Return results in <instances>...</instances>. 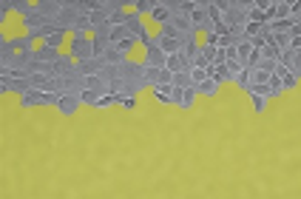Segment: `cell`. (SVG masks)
<instances>
[{
	"mask_svg": "<svg viewBox=\"0 0 301 199\" xmlns=\"http://www.w3.org/2000/svg\"><path fill=\"white\" fill-rule=\"evenodd\" d=\"M282 86H284V91H293V88H298L301 83H298V77L290 71V74H284V77H282Z\"/></svg>",
	"mask_w": 301,
	"mask_h": 199,
	"instance_id": "36",
	"label": "cell"
},
{
	"mask_svg": "<svg viewBox=\"0 0 301 199\" xmlns=\"http://www.w3.org/2000/svg\"><path fill=\"white\" fill-rule=\"evenodd\" d=\"M233 86H239L242 91H250V86H253V68H244V71L233 80Z\"/></svg>",
	"mask_w": 301,
	"mask_h": 199,
	"instance_id": "26",
	"label": "cell"
},
{
	"mask_svg": "<svg viewBox=\"0 0 301 199\" xmlns=\"http://www.w3.org/2000/svg\"><path fill=\"white\" fill-rule=\"evenodd\" d=\"M190 80H193V86H199V83H205V80H208L210 77V71H208V68H193V66H190Z\"/></svg>",
	"mask_w": 301,
	"mask_h": 199,
	"instance_id": "32",
	"label": "cell"
},
{
	"mask_svg": "<svg viewBox=\"0 0 301 199\" xmlns=\"http://www.w3.org/2000/svg\"><path fill=\"white\" fill-rule=\"evenodd\" d=\"M196 97H199L196 88H177V86H173V106H177V108H185V111L193 108Z\"/></svg>",
	"mask_w": 301,
	"mask_h": 199,
	"instance_id": "8",
	"label": "cell"
},
{
	"mask_svg": "<svg viewBox=\"0 0 301 199\" xmlns=\"http://www.w3.org/2000/svg\"><path fill=\"white\" fill-rule=\"evenodd\" d=\"M159 86H173V74H170L168 68H162V71H159Z\"/></svg>",
	"mask_w": 301,
	"mask_h": 199,
	"instance_id": "41",
	"label": "cell"
},
{
	"mask_svg": "<svg viewBox=\"0 0 301 199\" xmlns=\"http://www.w3.org/2000/svg\"><path fill=\"white\" fill-rule=\"evenodd\" d=\"M236 52H239V63H247V57H250V52H253V43H250V40H244V43H239V46H236Z\"/></svg>",
	"mask_w": 301,
	"mask_h": 199,
	"instance_id": "31",
	"label": "cell"
},
{
	"mask_svg": "<svg viewBox=\"0 0 301 199\" xmlns=\"http://www.w3.org/2000/svg\"><path fill=\"white\" fill-rule=\"evenodd\" d=\"M119 68V80L122 83H137V86H142V77H145V63H137V60H125L122 66H117ZM145 88V86H142Z\"/></svg>",
	"mask_w": 301,
	"mask_h": 199,
	"instance_id": "4",
	"label": "cell"
},
{
	"mask_svg": "<svg viewBox=\"0 0 301 199\" xmlns=\"http://www.w3.org/2000/svg\"><path fill=\"white\" fill-rule=\"evenodd\" d=\"M250 20L259 23V26H267V23H270L267 14H264V9H262V3H253V9H250Z\"/></svg>",
	"mask_w": 301,
	"mask_h": 199,
	"instance_id": "27",
	"label": "cell"
},
{
	"mask_svg": "<svg viewBox=\"0 0 301 199\" xmlns=\"http://www.w3.org/2000/svg\"><path fill=\"white\" fill-rule=\"evenodd\" d=\"M37 12L52 17V20H57L60 12H63V0H37Z\"/></svg>",
	"mask_w": 301,
	"mask_h": 199,
	"instance_id": "15",
	"label": "cell"
},
{
	"mask_svg": "<svg viewBox=\"0 0 301 199\" xmlns=\"http://www.w3.org/2000/svg\"><path fill=\"white\" fill-rule=\"evenodd\" d=\"M111 106H117V97H114V94H105V97H99V103H97V108H111Z\"/></svg>",
	"mask_w": 301,
	"mask_h": 199,
	"instance_id": "40",
	"label": "cell"
},
{
	"mask_svg": "<svg viewBox=\"0 0 301 199\" xmlns=\"http://www.w3.org/2000/svg\"><path fill=\"white\" fill-rule=\"evenodd\" d=\"M125 26H128V32L134 34V40H137V43H148L150 40V32H148V23H145L142 17H139L137 12H128V23H125Z\"/></svg>",
	"mask_w": 301,
	"mask_h": 199,
	"instance_id": "6",
	"label": "cell"
},
{
	"mask_svg": "<svg viewBox=\"0 0 301 199\" xmlns=\"http://www.w3.org/2000/svg\"><path fill=\"white\" fill-rule=\"evenodd\" d=\"M262 57H264V60H273V63H279V57H282V52H279V48H275L273 43H267V46L262 48Z\"/></svg>",
	"mask_w": 301,
	"mask_h": 199,
	"instance_id": "35",
	"label": "cell"
},
{
	"mask_svg": "<svg viewBox=\"0 0 301 199\" xmlns=\"http://www.w3.org/2000/svg\"><path fill=\"white\" fill-rule=\"evenodd\" d=\"M68 54H71L77 63L94 57V46H91V34H71L68 37Z\"/></svg>",
	"mask_w": 301,
	"mask_h": 199,
	"instance_id": "2",
	"label": "cell"
},
{
	"mask_svg": "<svg viewBox=\"0 0 301 199\" xmlns=\"http://www.w3.org/2000/svg\"><path fill=\"white\" fill-rule=\"evenodd\" d=\"M173 86H177V88H196V86H193V80H190V74H188V71L173 74Z\"/></svg>",
	"mask_w": 301,
	"mask_h": 199,
	"instance_id": "30",
	"label": "cell"
},
{
	"mask_svg": "<svg viewBox=\"0 0 301 199\" xmlns=\"http://www.w3.org/2000/svg\"><path fill=\"white\" fill-rule=\"evenodd\" d=\"M60 54H63L60 48H52V46H43V43H40L32 54V63H57Z\"/></svg>",
	"mask_w": 301,
	"mask_h": 199,
	"instance_id": "11",
	"label": "cell"
},
{
	"mask_svg": "<svg viewBox=\"0 0 301 199\" xmlns=\"http://www.w3.org/2000/svg\"><path fill=\"white\" fill-rule=\"evenodd\" d=\"M71 74H77V60L71 57L68 52H63L60 54V60L54 63V77H71Z\"/></svg>",
	"mask_w": 301,
	"mask_h": 199,
	"instance_id": "7",
	"label": "cell"
},
{
	"mask_svg": "<svg viewBox=\"0 0 301 199\" xmlns=\"http://www.w3.org/2000/svg\"><path fill=\"white\" fill-rule=\"evenodd\" d=\"M275 20H290V0H275Z\"/></svg>",
	"mask_w": 301,
	"mask_h": 199,
	"instance_id": "28",
	"label": "cell"
},
{
	"mask_svg": "<svg viewBox=\"0 0 301 199\" xmlns=\"http://www.w3.org/2000/svg\"><path fill=\"white\" fill-rule=\"evenodd\" d=\"M295 68H301V52L295 54Z\"/></svg>",
	"mask_w": 301,
	"mask_h": 199,
	"instance_id": "44",
	"label": "cell"
},
{
	"mask_svg": "<svg viewBox=\"0 0 301 199\" xmlns=\"http://www.w3.org/2000/svg\"><path fill=\"white\" fill-rule=\"evenodd\" d=\"M219 88H222V86H219L216 80H213V77H208L205 83H199V86H196V94H202V97H216V94H219Z\"/></svg>",
	"mask_w": 301,
	"mask_h": 199,
	"instance_id": "23",
	"label": "cell"
},
{
	"mask_svg": "<svg viewBox=\"0 0 301 199\" xmlns=\"http://www.w3.org/2000/svg\"><path fill=\"white\" fill-rule=\"evenodd\" d=\"M57 103H60V94L34 91V88H29V91L20 97V108H48V106L57 108Z\"/></svg>",
	"mask_w": 301,
	"mask_h": 199,
	"instance_id": "3",
	"label": "cell"
},
{
	"mask_svg": "<svg viewBox=\"0 0 301 199\" xmlns=\"http://www.w3.org/2000/svg\"><path fill=\"white\" fill-rule=\"evenodd\" d=\"M34 43L29 37H0V63H9V60H32L34 54Z\"/></svg>",
	"mask_w": 301,
	"mask_h": 199,
	"instance_id": "1",
	"label": "cell"
},
{
	"mask_svg": "<svg viewBox=\"0 0 301 199\" xmlns=\"http://www.w3.org/2000/svg\"><path fill=\"white\" fill-rule=\"evenodd\" d=\"M145 66H150V68H165V63H168V54L159 48V43H157V37H150L148 43H145V60H142Z\"/></svg>",
	"mask_w": 301,
	"mask_h": 199,
	"instance_id": "5",
	"label": "cell"
},
{
	"mask_svg": "<svg viewBox=\"0 0 301 199\" xmlns=\"http://www.w3.org/2000/svg\"><path fill=\"white\" fill-rule=\"evenodd\" d=\"M159 37H165V40H179L182 34L177 32V26H173V23H165V26H159Z\"/></svg>",
	"mask_w": 301,
	"mask_h": 199,
	"instance_id": "29",
	"label": "cell"
},
{
	"mask_svg": "<svg viewBox=\"0 0 301 199\" xmlns=\"http://www.w3.org/2000/svg\"><path fill=\"white\" fill-rule=\"evenodd\" d=\"M262 9H264V14H267V20L273 23L275 20V0H262Z\"/></svg>",
	"mask_w": 301,
	"mask_h": 199,
	"instance_id": "37",
	"label": "cell"
},
{
	"mask_svg": "<svg viewBox=\"0 0 301 199\" xmlns=\"http://www.w3.org/2000/svg\"><path fill=\"white\" fill-rule=\"evenodd\" d=\"M105 63L99 57H91V60H83V63H77V74H83V77H94V74H103Z\"/></svg>",
	"mask_w": 301,
	"mask_h": 199,
	"instance_id": "14",
	"label": "cell"
},
{
	"mask_svg": "<svg viewBox=\"0 0 301 199\" xmlns=\"http://www.w3.org/2000/svg\"><path fill=\"white\" fill-rule=\"evenodd\" d=\"M12 12H14L12 0H3V3H0V20H6V14H12Z\"/></svg>",
	"mask_w": 301,
	"mask_h": 199,
	"instance_id": "42",
	"label": "cell"
},
{
	"mask_svg": "<svg viewBox=\"0 0 301 199\" xmlns=\"http://www.w3.org/2000/svg\"><path fill=\"white\" fill-rule=\"evenodd\" d=\"M108 40H111V46H117V43H125V40H134V34L128 32V26H114L108 32Z\"/></svg>",
	"mask_w": 301,
	"mask_h": 199,
	"instance_id": "21",
	"label": "cell"
},
{
	"mask_svg": "<svg viewBox=\"0 0 301 199\" xmlns=\"http://www.w3.org/2000/svg\"><path fill=\"white\" fill-rule=\"evenodd\" d=\"M71 37L68 32H60V29H48L46 40H43V46H52V48H63V43Z\"/></svg>",
	"mask_w": 301,
	"mask_h": 199,
	"instance_id": "17",
	"label": "cell"
},
{
	"mask_svg": "<svg viewBox=\"0 0 301 199\" xmlns=\"http://www.w3.org/2000/svg\"><path fill=\"white\" fill-rule=\"evenodd\" d=\"M170 9L165 6V0H157V6H154V12H150V23H157V26H165V23H170Z\"/></svg>",
	"mask_w": 301,
	"mask_h": 199,
	"instance_id": "16",
	"label": "cell"
},
{
	"mask_svg": "<svg viewBox=\"0 0 301 199\" xmlns=\"http://www.w3.org/2000/svg\"><path fill=\"white\" fill-rule=\"evenodd\" d=\"M117 106L125 108V111H134L137 108V97H122V100H117Z\"/></svg>",
	"mask_w": 301,
	"mask_h": 199,
	"instance_id": "39",
	"label": "cell"
},
{
	"mask_svg": "<svg viewBox=\"0 0 301 199\" xmlns=\"http://www.w3.org/2000/svg\"><path fill=\"white\" fill-rule=\"evenodd\" d=\"M23 26H26V32H37V29H46V26H54V20L46 17V14H40L37 6H34V12L29 14V17H23Z\"/></svg>",
	"mask_w": 301,
	"mask_h": 199,
	"instance_id": "9",
	"label": "cell"
},
{
	"mask_svg": "<svg viewBox=\"0 0 301 199\" xmlns=\"http://www.w3.org/2000/svg\"><path fill=\"white\" fill-rule=\"evenodd\" d=\"M150 94H154V100H157V103L173 106V86H157V88H150Z\"/></svg>",
	"mask_w": 301,
	"mask_h": 199,
	"instance_id": "20",
	"label": "cell"
},
{
	"mask_svg": "<svg viewBox=\"0 0 301 199\" xmlns=\"http://www.w3.org/2000/svg\"><path fill=\"white\" fill-rule=\"evenodd\" d=\"M208 71H210V77L216 80L219 86H228V83H233V74H230L228 63H224V66H210Z\"/></svg>",
	"mask_w": 301,
	"mask_h": 199,
	"instance_id": "18",
	"label": "cell"
},
{
	"mask_svg": "<svg viewBox=\"0 0 301 199\" xmlns=\"http://www.w3.org/2000/svg\"><path fill=\"white\" fill-rule=\"evenodd\" d=\"M91 46H94V57L103 60V54L111 48V40H108V34H91Z\"/></svg>",
	"mask_w": 301,
	"mask_h": 199,
	"instance_id": "19",
	"label": "cell"
},
{
	"mask_svg": "<svg viewBox=\"0 0 301 199\" xmlns=\"http://www.w3.org/2000/svg\"><path fill=\"white\" fill-rule=\"evenodd\" d=\"M125 60H128V57H125V54L119 52L117 46H111V48H108V52L103 54V63H105V66H122Z\"/></svg>",
	"mask_w": 301,
	"mask_h": 199,
	"instance_id": "22",
	"label": "cell"
},
{
	"mask_svg": "<svg viewBox=\"0 0 301 199\" xmlns=\"http://www.w3.org/2000/svg\"><path fill=\"white\" fill-rule=\"evenodd\" d=\"M250 103H253V111H256V114L267 111V97H259V94H250Z\"/></svg>",
	"mask_w": 301,
	"mask_h": 199,
	"instance_id": "34",
	"label": "cell"
},
{
	"mask_svg": "<svg viewBox=\"0 0 301 199\" xmlns=\"http://www.w3.org/2000/svg\"><path fill=\"white\" fill-rule=\"evenodd\" d=\"M137 46H139L137 40H125V43H117V48H119V52L125 54V57H128V54H131V52H134V48H137Z\"/></svg>",
	"mask_w": 301,
	"mask_h": 199,
	"instance_id": "38",
	"label": "cell"
},
{
	"mask_svg": "<svg viewBox=\"0 0 301 199\" xmlns=\"http://www.w3.org/2000/svg\"><path fill=\"white\" fill-rule=\"evenodd\" d=\"M80 103H83V106H94V108H97L99 94H97V91H88V88H85V91L80 94Z\"/></svg>",
	"mask_w": 301,
	"mask_h": 199,
	"instance_id": "33",
	"label": "cell"
},
{
	"mask_svg": "<svg viewBox=\"0 0 301 199\" xmlns=\"http://www.w3.org/2000/svg\"><path fill=\"white\" fill-rule=\"evenodd\" d=\"M80 106H83V103H80V97H74V94H63V97H60V103H57V111L63 114V117H74Z\"/></svg>",
	"mask_w": 301,
	"mask_h": 199,
	"instance_id": "12",
	"label": "cell"
},
{
	"mask_svg": "<svg viewBox=\"0 0 301 199\" xmlns=\"http://www.w3.org/2000/svg\"><path fill=\"white\" fill-rule=\"evenodd\" d=\"M154 6H157V0H137L131 12H137L139 17H150V12H154Z\"/></svg>",
	"mask_w": 301,
	"mask_h": 199,
	"instance_id": "25",
	"label": "cell"
},
{
	"mask_svg": "<svg viewBox=\"0 0 301 199\" xmlns=\"http://www.w3.org/2000/svg\"><path fill=\"white\" fill-rule=\"evenodd\" d=\"M165 68H168L170 74H182V71H190V63H188V57H185L182 52H177V54H168Z\"/></svg>",
	"mask_w": 301,
	"mask_h": 199,
	"instance_id": "13",
	"label": "cell"
},
{
	"mask_svg": "<svg viewBox=\"0 0 301 199\" xmlns=\"http://www.w3.org/2000/svg\"><path fill=\"white\" fill-rule=\"evenodd\" d=\"M0 91L3 94H23L29 91V80H14V77H0Z\"/></svg>",
	"mask_w": 301,
	"mask_h": 199,
	"instance_id": "10",
	"label": "cell"
},
{
	"mask_svg": "<svg viewBox=\"0 0 301 199\" xmlns=\"http://www.w3.org/2000/svg\"><path fill=\"white\" fill-rule=\"evenodd\" d=\"M284 74H290V68H284L282 63H279V68H275V77H284Z\"/></svg>",
	"mask_w": 301,
	"mask_h": 199,
	"instance_id": "43",
	"label": "cell"
},
{
	"mask_svg": "<svg viewBox=\"0 0 301 199\" xmlns=\"http://www.w3.org/2000/svg\"><path fill=\"white\" fill-rule=\"evenodd\" d=\"M157 43H159V48H162L165 54L182 52V37H179V40H165V37H159V34H157Z\"/></svg>",
	"mask_w": 301,
	"mask_h": 199,
	"instance_id": "24",
	"label": "cell"
}]
</instances>
